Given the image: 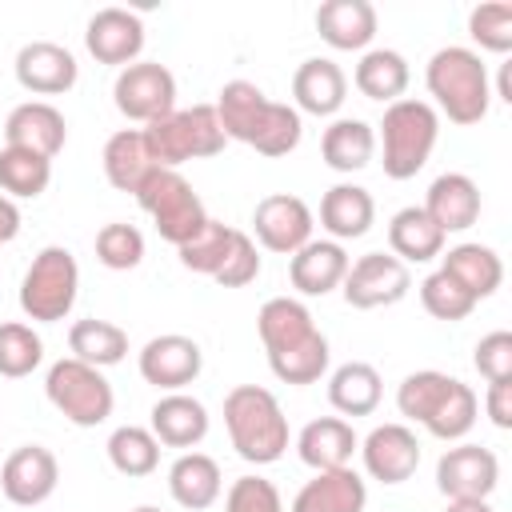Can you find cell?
Wrapping results in <instances>:
<instances>
[{
    "instance_id": "1",
    "label": "cell",
    "mask_w": 512,
    "mask_h": 512,
    "mask_svg": "<svg viewBox=\"0 0 512 512\" xmlns=\"http://www.w3.org/2000/svg\"><path fill=\"white\" fill-rule=\"evenodd\" d=\"M212 108L224 136L256 148L260 156H288L300 144V112L292 104L268 100L252 80H228Z\"/></svg>"
},
{
    "instance_id": "2",
    "label": "cell",
    "mask_w": 512,
    "mask_h": 512,
    "mask_svg": "<svg viewBox=\"0 0 512 512\" xmlns=\"http://www.w3.org/2000/svg\"><path fill=\"white\" fill-rule=\"evenodd\" d=\"M396 408L400 416L424 424L436 440H460L472 432L476 424V392L448 376V372H436V368H424V372H412L404 376V384L396 388Z\"/></svg>"
},
{
    "instance_id": "3",
    "label": "cell",
    "mask_w": 512,
    "mask_h": 512,
    "mask_svg": "<svg viewBox=\"0 0 512 512\" xmlns=\"http://www.w3.org/2000/svg\"><path fill=\"white\" fill-rule=\"evenodd\" d=\"M224 424L232 448L248 464H276L288 448V416L280 400L260 384H236L224 396Z\"/></svg>"
},
{
    "instance_id": "4",
    "label": "cell",
    "mask_w": 512,
    "mask_h": 512,
    "mask_svg": "<svg viewBox=\"0 0 512 512\" xmlns=\"http://www.w3.org/2000/svg\"><path fill=\"white\" fill-rule=\"evenodd\" d=\"M424 80H428V92L436 96L440 112L452 124L468 128V124H480L488 116L492 80H488V68L480 60V52L460 48V44H448V48L432 52Z\"/></svg>"
},
{
    "instance_id": "5",
    "label": "cell",
    "mask_w": 512,
    "mask_h": 512,
    "mask_svg": "<svg viewBox=\"0 0 512 512\" xmlns=\"http://www.w3.org/2000/svg\"><path fill=\"white\" fill-rule=\"evenodd\" d=\"M440 136V116L428 100H396L384 108L380 120V152H384V176L388 180H412Z\"/></svg>"
},
{
    "instance_id": "6",
    "label": "cell",
    "mask_w": 512,
    "mask_h": 512,
    "mask_svg": "<svg viewBox=\"0 0 512 512\" xmlns=\"http://www.w3.org/2000/svg\"><path fill=\"white\" fill-rule=\"evenodd\" d=\"M140 132L148 140V152H152L156 168H176L184 160H208V156L224 152V140H228L212 104L172 108L168 116L152 120Z\"/></svg>"
},
{
    "instance_id": "7",
    "label": "cell",
    "mask_w": 512,
    "mask_h": 512,
    "mask_svg": "<svg viewBox=\"0 0 512 512\" xmlns=\"http://www.w3.org/2000/svg\"><path fill=\"white\" fill-rule=\"evenodd\" d=\"M80 292V268L76 256L60 244H48L32 256L24 280H20V312L40 324H56L72 312Z\"/></svg>"
},
{
    "instance_id": "8",
    "label": "cell",
    "mask_w": 512,
    "mask_h": 512,
    "mask_svg": "<svg viewBox=\"0 0 512 512\" xmlns=\"http://www.w3.org/2000/svg\"><path fill=\"white\" fill-rule=\"evenodd\" d=\"M44 392H48L52 408H56L64 420H72L76 428H96V424H104V420L112 416V404H116L112 384L104 380V372L92 368V364H84V360H76V356H64V360H56V364L48 368Z\"/></svg>"
},
{
    "instance_id": "9",
    "label": "cell",
    "mask_w": 512,
    "mask_h": 512,
    "mask_svg": "<svg viewBox=\"0 0 512 512\" xmlns=\"http://www.w3.org/2000/svg\"><path fill=\"white\" fill-rule=\"evenodd\" d=\"M136 204L152 216L160 240H168V244H176V248H180L184 240H192V236L204 228V220H208L200 196L192 192V184H188L176 168H156V172L136 188Z\"/></svg>"
},
{
    "instance_id": "10",
    "label": "cell",
    "mask_w": 512,
    "mask_h": 512,
    "mask_svg": "<svg viewBox=\"0 0 512 512\" xmlns=\"http://www.w3.org/2000/svg\"><path fill=\"white\" fill-rule=\"evenodd\" d=\"M112 100L128 120L152 124L176 108V76L160 60H136L120 68L112 84Z\"/></svg>"
},
{
    "instance_id": "11",
    "label": "cell",
    "mask_w": 512,
    "mask_h": 512,
    "mask_svg": "<svg viewBox=\"0 0 512 512\" xmlns=\"http://www.w3.org/2000/svg\"><path fill=\"white\" fill-rule=\"evenodd\" d=\"M344 300L348 308H388L396 300L408 296L412 288V272L404 260H396L392 252H368L360 256L356 264H348V276H344Z\"/></svg>"
},
{
    "instance_id": "12",
    "label": "cell",
    "mask_w": 512,
    "mask_h": 512,
    "mask_svg": "<svg viewBox=\"0 0 512 512\" xmlns=\"http://www.w3.org/2000/svg\"><path fill=\"white\" fill-rule=\"evenodd\" d=\"M500 484V460L492 448L456 444L436 460V488L448 500H488Z\"/></svg>"
},
{
    "instance_id": "13",
    "label": "cell",
    "mask_w": 512,
    "mask_h": 512,
    "mask_svg": "<svg viewBox=\"0 0 512 512\" xmlns=\"http://www.w3.org/2000/svg\"><path fill=\"white\" fill-rule=\"evenodd\" d=\"M252 228H256V240L268 252L292 256L312 240V208L292 192H272L256 204Z\"/></svg>"
},
{
    "instance_id": "14",
    "label": "cell",
    "mask_w": 512,
    "mask_h": 512,
    "mask_svg": "<svg viewBox=\"0 0 512 512\" xmlns=\"http://www.w3.org/2000/svg\"><path fill=\"white\" fill-rule=\"evenodd\" d=\"M360 456L372 480L380 484H404L420 468V440L408 424H376L360 440Z\"/></svg>"
},
{
    "instance_id": "15",
    "label": "cell",
    "mask_w": 512,
    "mask_h": 512,
    "mask_svg": "<svg viewBox=\"0 0 512 512\" xmlns=\"http://www.w3.org/2000/svg\"><path fill=\"white\" fill-rule=\"evenodd\" d=\"M200 368H204V352L192 336L168 332V336H152L140 348V376L164 392H180L200 376Z\"/></svg>"
},
{
    "instance_id": "16",
    "label": "cell",
    "mask_w": 512,
    "mask_h": 512,
    "mask_svg": "<svg viewBox=\"0 0 512 512\" xmlns=\"http://www.w3.org/2000/svg\"><path fill=\"white\" fill-rule=\"evenodd\" d=\"M56 484H60V464H56V456H52L44 444H24V448H16V452L4 460V468H0V488H4V496H8L12 504H20V508L44 504V500L56 492Z\"/></svg>"
},
{
    "instance_id": "17",
    "label": "cell",
    "mask_w": 512,
    "mask_h": 512,
    "mask_svg": "<svg viewBox=\"0 0 512 512\" xmlns=\"http://www.w3.org/2000/svg\"><path fill=\"white\" fill-rule=\"evenodd\" d=\"M80 76V64L76 56L64 48V44H52V40H32L16 52V80L24 92H36V96H60L76 84Z\"/></svg>"
},
{
    "instance_id": "18",
    "label": "cell",
    "mask_w": 512,
    "mask_h": 512,
    "mask_svg": "<svg viewBox=\"0 0 512 512\" xmlns=\"http://www.w3.org/2000/svg\"><path fill=\"white\" fill-rule=\"evenodd\" d=\"M84 44L100 64L128 68L144 48V20L128 8H100L84 28Z\"/></svg>"
},
{
    "instance_id": "19",
    "label": "cell",
    "mask_w": 512,
    "mask_h": 512,
    "mask_svg": "<svg viewBox=\"0 0 512 512\" xmlns=\"http://www.w3.org/2000/svg\"><path fill=\"white\" fill-rule=\"evenodd\" d=\"M68 140V124L60 116V108H52L48 100H28L16 104L4 120V144L8 148H28L44 160H52Z\"/></svg>"
},
{
    "instance_id": "20",
    "label": "cell",
    "mask_w": 512,
    "mask_h": 512,
    "mask_svg": "<svg viewBox=\"0 0 512 512\" xmlns=\"http://www.w3.org/2000/svg\"><path fill=\"white\" fill-rule=\"evenodd\" d=\"M428 212V220L448 236V232H464L480 220V188L472 176L464 172H444L428 184V196L420 204Z\"/></svg>"
},
{
    "instance_id": "21",
    "label": "cell",
    "mask_w": 512,
    "mask_h": 512,
    "mask_svg": "<svg viewBox=\"0 0 512 512\" xmlns=\"http://www.w3.org/2000/svg\"><path fill=\"white\" fill-rule=\"evenodd\" d=\"M348 252L336 240H308L300 252L288 260V280L300 296H328L332 288L344 284L348 276Z\"/></svg>"
},
{
    "instance_id": "22",
    "label": "cell",
    "mask_w": 512,
    "mask_h": 512,
    "mask_svg": "<svg viewBox=\"0 0 512 512\" xmlns=\"http://www.w3.org/2000/svg\"><path fill=\"white\" fill-rule=\"evenodd\" d=\"M256 332H260V340H264L268 360H272V356H284V352H292V348H300V344H308V340L320 336L312 312H308L300 300H292V296H272V300H264V308L256 312Z\"/></svg>"
},
{
    "instance_id": "23",
    "label": "cell",
    "mask_w": 512,
    "mask_h": 512,
    "mask_svg": "<svg viewBox=\"0 0 512 512\" xmlns=\"http://www.w3.org/2000/svg\"><path fill=\"white\" fill-rule=\"evenodd\" d=\"M360 440L352 432L348 420L340 416H320V420H308L296 436V452L300 460L312 468V472H332V468H352V456H356Z\"/></svg>"
},
{
    "instance_id": "24",
    "label": "cell",
    "mask_w": 512,
    "mask_h": 512,
    "mask_svg": "<svg viewBox=\"0 0 512 512\" xmlns=\"http://www.w3.org/2000/svg\"><path fill=\"white\" fill-rule=\"evenodd\" d=\"M316 32L336 52H360L376 36V8L368 0H324L316 8Z\"/></svg>"
},
{
    "instance_id": "25",
    "label": "cell",
    "mask_w": 512,
    "mask_h": 512,
    "mask_svg": "<svg viewBox=\"0 0 512 512\" xmlns=\"http://www.w3.org/2000/svg\"><path fill=\"white\" fill-rule=\"evenodd\" d=\"M292 96H296V112H312V116H332L340 112L344 96H348V76L336 60L328 56H312L296 68L292 76Z\"/></svg>"
},
{
    "instance_id": "26",
    "label": "cell",
    "mask_w": 512,
    "mask_h": 512,
    "mask_svg": "<svg viewBox=\"0 0 512 512\" xmlns=\"http://www.w3.org/2000/svg\"><path fill=\"white\" fill-rule=\"evenodd\" d=\"M368 504V484L352 468H332L316 472L292 500V512H364Z\"/></svg>"
},
{
    "instance_id": "27",
    "label": "cell",
    "mask_w": 512,
    "mask_h": 512,
    "mask_svg": "<svg viewBox=\"0 0 512 512\" xmlns=\"http://www.w3.org/2000/svg\"><path fill=\"white\" fill-rule=\"evenodd\" d=\"M152 436L164 448H196L208 436V408L188 392H168L152 404Z\"/></svg>"
},
{
    "instance_id": "28",
    "label": "cell",
    "mask_w": 512,
    "mask_h": 512,
    "mask_svg": "<svg viewBox=\"0 0 512 512\" xmlns=\"http://www.w3.org/2000/svg\"><path fill=\"white\" fill-rule=\"evenodd\" d=\"M376 220V200L368 188L360 184H332L320 200V228L340 244V240H356L372 228Z\"/></svg>"
},
{
    "instance_id": "29",
    "label": "cell",
    "mask_w": 512,
    "mask_h": 512,
    "mask_svg": "<svg viewBox=\"0 0 512 512\" xmlns=\"http://www.w3.org/2000/svg\"><path fill=\"white\" fill-rule=\"evenodd\" d=\"M168 492L188 512L212 508L220 500V464L208 452H180L168 468Z\"/></svg>"
},
{
    "instance_id": "30",
    "label": "cell",
    "mask_w": 512,
    "mask_h": 512,
    "mask_svg": "<svg viewBox=\"0 0 512 512\" xmlns=\"http://www.w3.org/2000/svg\"><path fill=\"white\" fill-rule=\"evenodd\" d=\"M100 160H104L108 184L120 188V192H132V196H136V188L156 172V160H152L148 140H144L140 128H120V132H112Z\"/></svg>"
},
{
    "instance_id": "31",
    "label": "cell",
    "mask_w": 512,
    "mask_h": 512,
    "mask_svg": "<svg viewBox=\"0 0 512 512\" xmlns=\"http://www.w3.org/2000/svg\"><path fill=\"white\" fill-rule=\"evenodd\" d=\"M320 156L336 172H360V168H368L372 156H376V132H372V124H364L356 116L332 120L324 128V136H320Z\"/></svg>"
},
{
    "instance_id": "32",
    "label": "cell",
    "mask_w": 512,
    "mask_h": 512,
    "mask_svg": "<svg viewBox=\"0 0 512 512\" xmlns=\"http://www.w3.org/2000/svg\"><path fill=\"white\" fill-rule=\"evenodd\" d=\"M380 396H384V380L364 360L340 364L328 380V400L340 416H372L380 408Z\"/></svg>"
},
{
    "instance_id": "33",
    "label": "cell",
    "mask_w": 512,
    "mask_h": 512,
    "mask_svg": "<svg viewBox=\"0 0 512 512\" xmlns=\"http://www.w3.org/2000/svg\"><path fill=\"white\" fill-rule=\"evenodd\" d=\"M444 232L428 220L424 208H400L392 220H388V244H392V256L404 260V264H424V260H436L444 252Z\"/></svg>"
},
{
    "instance_id": "34",
    "label": "cell",
    "mask_w": 512,
    "mask_h": 512,
    "mask_svg": "<svg viewBox=\"0 0 512 512\" xmlns=\"http://www.w3.org/2000/svg\"><path fill=\"white\" fill-rule=\"evenodd\" d=\"M476 304L484 300V296H492L496 288H500V280H504V264H500V256L488 248V244H456V248H448V256H444V264H440Z\"/></svg>"
},
{
    "instance_id": "35",
    "label": "cell",
    "mask_w": 512,
    "mask_h": 512,
    "mask_svg": "<svg viewBox=\"0 0 512 512\" xmlns=\"http://www.w3.org/2000/svg\"><path fill=\"white\" fill-rule=\"evenodd\" d=\"M412 72H408V60L392 48H368L356 64V88L368 96V100H380V104H396L404 100V88H408Z\"/></svg>"
},
{
    "instance_id": "36",
    "label": "cell",
    "mask_w": 512,
    "mask_h": 512,
    "mask_svg": "<svg viewBox=\"0 0 512 512\" xmlns=\"http://www.w3.org/2000/svg\"><path fill=\"white\" fill-rule=\"evenodd\" d=\"M68 348L76 360L92 364V368H108V364H120L128 356V332L112 320H76L68 328Z\"/></svg>"
},
{
    "instance_id": "37",
    "label": "cell",
    "mask_w": 512,
    "mask_h": 512,
    "mask_svg": "<svg viewBox=\"0 0 512 512\" xmlns=\"http://www.w3.org/2000/svg\"><path fill=\"white\" fill-rule=\"evenodd\" d=\"M52 184V160L28 148H0V192L12 200H36Z\"/></svg>"
},
{
    "instance_id": "38",
    "label": "cell",
    "mask_w": 512,
    "mask_h": 512,
    "mask_svg": "<svg viewBox=\"0 0 512 512\" xmlns=\"http://www.w3.org/2000/svg\"><path fill=\"white\" fill-rule=\"evenodd\" d=\"M108 460L120 476H152L160 464V440L152 436V428L120 424L108 436Z\"/></svg>"
},
{
    "instance_id": "39",
    "label": "cell",
    "mask_w": 512,
    "mask_h": 512,
    "mask_svg": "<svg viewBox=\"0 0 512 512\" xmlns=\"http://www.w3.org/2000/svg\"><path fill=\"white\" fill-rule=\"evenodd\" d=\"M44 360V340L32 332V324L20 320H4L0 324V376L20 380L32 376Z\"/></svg>"
},
{
    "instance_id": "40",
    "label": "cell",
    "mask_w": 512,
    "mask_h": 512,
    "mask_svg": "<svg viewBox=\"0 0 512 512\" xmlns=\"http://www.w3.org/2000/svg\"><path fill=\"white\" fill-rule=\"evenodd\" d=\"M232 232L236 228H228V224H220V220H204V228L192 236V240H184L176 252H180V264L184 268H192V272H204V276H216V268L224 264V256H228V244H232Z\"/></svg>"
},
{
    "instance_id": "41",
    "label": "cell",
    "mask_w": 512,
    "mask_h": 512,
    "mask_svg": "<svg viewBox=\"0 0 512 512\" xmlns=\"http://www.w3.org/2000/svg\"><path fill=\"white\" fill-rule=\"evenodd\" d=\"M420 304H424V312L428 316H436V320H448V324H456V320H464V316H472V308H476V300L444 272V268H436L432 276H424L420 280Z\"/></svg>"
},
{
    "instance_id": "42",
    "label": "cell",
    "mask_w": 512,
    "mask_h": 512,
    "mask_svg": "<svg viewBox=\"0 0 512 512\" xmlns=\"http://www.w3.org/2000/svg\"><path fill=\"white\" fill-rule=\"evenodd\" d=\"M328 340H324V332L316 336V340H308V344H300V348H292V352H284V356H272L268 360V368L276 372V380H284V384H316L324 372H328Z\"/></svg>"
},
{
    "instance_id": "43",
    "label": "cell",
    "mask_w": 512,
    "mask_h": 512,
    "mask_svg": "<svg viewBox=\"0 0 512 512\" xmlns=\"http://www.w3.org/2000/svg\"><path fill=\"white\" fill-rule=\"evenodd\" d=\"M96 260H100L104 268H112V272L136 268V264L144 260V236H140V228L120 224V220L104 224V228L96 232Z\"/></svg>"
},
{
    "instance_id": "44",
    "label": "cell",
    "mask_w": 512,
    "mask_h": 512,
    "mask_svg": "<svg viewBox=\"0 0 512 512\" xmlns=\"http://www.w3.org/2000/svg\"><path fill=\"white\" fill-rule=\"evenodd\" d=\"M468 32L480 48L488 52H508L512 48V4L496 0V4H476L468 12Z\"/></svg>"
},
{
    "instance_id": "45",
    "label": "cell",
    "mask_w": 512,
    "mask_h": 512,
    "mask_svg": "<svg viewBox=\"0 0 512 512\" xmlns=\"http://www.w3.org/2000/svg\"><path fill=\"white\" fill-rule=\"evenodd\" d=\"M260 276V252H256V244H252V236L248 232H232V244H228V256H224V264L216 268V284L220 288H244V284H252Z\"/></svg>"
},
{
    "instance_id": "46",
    "label": "cell",
    "mask_w": 512,
    "mask_h": 512,
    "mask_svg": "<svg viewBox=\"0 0 512 512\" xmlns=\"http://www.w3.org/2000/svg\"><path fill=\"white\" fill-rule=\"evenodd\" d=\"M224 512H284V500L272 480L240 476V480H232V488L224 496Z\"/></svg>"
},
{
    "instance_id": "47",
    "label": "cell",
    "mask_w": 512,
    "mask_h": 512,
    "mask_svg": "<svg viewBox=\"0 0 512 512\" xmlns=\"http://www.w3.org/2000/svg\"><path fill=\"white\" fill-rule=\"evenodd\" d=\"M476 372L488 380V384H500V380H512V332H488L480 344H476V356H472Z\"/></svg>"
},
{
    "instance_id": "48",
    "label": "cell",
    "mask_w": 512,
    "mask_h": 512,
    "mask_svg": "<svg viewBox=\"0 0 512 512\" xmlns=\"http://www.w3.org/2000/svg\"><path fill=\"white\" fill-rule=\"evenodd\" d=\"M488 416L496 428H512V380L488 384Z\"/></svg>"
},
{
    "instance_id": "49",
    "label": "cell",
    "mask_w": 512,
    "mask_h": 512,
    "mask_svg": "<svg viewBox=\"0 0 512 512\" xmlns=\"http://www.w3.org/2000/svg\"><path fill=\"white\" fill-rule=\"evenodd\" d=\"M16 232H20V208H16V200H8L0 192V244L16 240Z\"/></svg>"
},
{
    "instance_id": "50",
    "label": "cell",
    "mask_w": 512,
    "mask_h": 512,
    "mask_svg": "<svg viewBox=\"0 0 512 512\" xmlns=\"http://www.w3.org/2000/svg\"><path fill=\"white\" fill-rule=\"evenodd\" d=\"M444 512H496L488 500H448Z\"/></svg>"
},
{
    "instance_id": "51",
    "label": "cell",
    "mask_w": 512,
    "mask_h": 512,
    "mask_svg": "<svg viewBox=\"0 0 512 512\" xmlns=\"http://www.w3.org/2000/svg\"><path fill=\"white\" fill-rule=\"evenodd\" d=\"M132 512H160V508H152V504H140V508H132Z\"/></svg>"
}]
</instances>
